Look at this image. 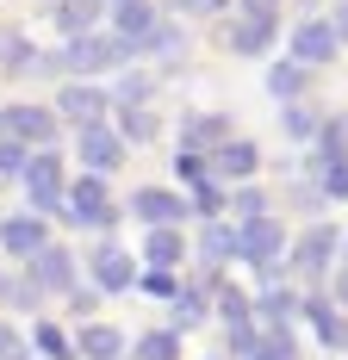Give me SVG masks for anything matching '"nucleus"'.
Listing matches in <instances>:
<instances>
[{
  "mask_svg": "<svg viewBox=\"0 0 348 360\" xmlns=\"http://www.w3.org/2000/svg\"><path fill=\"white\" fill-rule=\"evenodd\" d=\"M218 311H224V323H249L255 317V298L237 286H218Z\"/></svg>",
  "mask_w": 348,
  "mask_h": 360,
  "instance_id": "nucleus-30",
  "label": "nucleus"
},
{
  "mask_svg": "<svg viewBox=\"0 0 348 360\" xmlns=\"http://www.w3.org/2000/svg\"><path fill=\"white\" fill-rule=\"evenodd\" d=\"M100 6H106V0H100ZM112 6H118V0H112Z\"/></svg>",
  "mask_w": 348,
  "mask_h": 360,
  "instance_id": "nucleus-47",
  "label": "nucleus"
},
{
  "mask_svg": "<svg viewBox=\"0 0 348 360\" xmlns=\"http://www.w3.org/2000/svg\"><path fill=\"white\" fill-rule=\"evenodd\" d=\"M237 6H243L249 19H274V13H280V0H237Z\"/></svg>",
  "mask_w": 348,
  "mask_h": 360,
  "instance_id": "nucleus-43",
  "label": "nucleus"
},
{
  "mask_svg": "<svg viewBox=\"0 0 348 360\" xmlns=\"http://www.w3.org/2000/svg\"><path fill=\"white\" fill-rule=\"evenodd\" d=\"M336 50H342V44H336V25H330V19H305V25L292 32V63H299V69L336 63Z\"/></svg>",
  "mask_w": 348,
  "mask_h": 360,
  "instance_id": "nucleus-8",
  "label": "nucleus"
},
{
  "mask_svg": "<svg viewBox=\"0 0 348 360\" xmlns=\"http://www.w3.org/2000/svg\"><path fill=\"white\" fill-rule=\"evenodd\" d=\"M25 155H32V149H19V143H6V137H0V174H19V168H25Z\"/></svg>",
  "mask_w": 348,
  "mask_h": 360,
  "instance_id": "nucleus-40",
  "label": "nucleus"
},
{
  "mask_svg": "<svg viewBox=\"0 0 348 360\" xmlns=\"http://www.w3.org/2000/svg\"><path fill=\"white\" fill-rule=\"evenodd\" d=\"M19 174H25V193H32V212H56V205H63L69 180H63V162H56V149H32Z\"/></svg>",
  "mask_w": 348,
  "mask_h": 360,
  "instance_id": "nucleus-3",
  "label": "nucleus"
},
{
  "mask_svg": "<svg viewBox=\"0 0 348 360\" xmlns=\"http://www.w3.org/2000/svg\"><path fill=\"white\" fill-rule=\"evenodd\" d=\"M280 255H286V224L280 217H249V224H237V261H255L274 280Z\"/></svg>",
  "mask_w": 348,
  "mask_h": 360,
  "instance_id": "nucleus-2",
  "label": "nucleus"
},
{
  "mask_svg": "<svg viewBox=\"0 0 348 360\" xmlns=\"http://www.w3.org/2000/svg\"><path fill=\"white\" fill-rule=\"evenodd\" d=\"M180 255H187V236H180V230H149V243H143V261H149V267L168 274Z\"/></svg>",
  "mask_w": 348,
  "mask_h": 360,
  "instance_id": "nucleus-20",
  "label": "nucleus"
},
{
  "mask_svg": "<svg viewBox=\"0 0 348 360\" xmlns=\"http://www.w3.org/2000/svg\"><path fill=\"white\" fill-rule=\"evenodd\" d=\"M37 292H75V255L56 249V243H44V249L32 255V274H25Z\"/></svg>",
  "mask_w": 348,
  "mask_h": 360,
  "instance_id": "nucleus-10",
  "label": "nucleus"
},
{
  "mask_svg": "<svg viewBox=\"0 0 348 360\" xmlns=\"http://www.w3.org/2000/svg\"><path fill=\"white\" fill-rule=\"evenodd\" d=\"M87 274H94V292H131L137 286V261L118 243H100V249L87 255Z\"/></svg>",
  "mask_w": 348,
  "mask_h": 360,
  "instance_id": "nucleus-7",
  "label": "nucleus"
},
{
  "mask_svg": "<svg viewBox=\"0 0 348 360\" xmlns=\"http://www.w3.org/2000/svg\"><path fill=\"white\" fill-rule=\"evenodd\" d=\"M206 323V298L199 292H174V329H193Z\"/></svg>",
  "mask_w": 348,
  "mask_h": 360,
  "instance_id": "nucleus-32",
  "label": "nucleus"
},
{
  "mask_svg": "<svg viewBox=\"0 0 348 360\" xmlns=\"http://www.w3.org/2000/svg\"><path fill=\"white\" fill-rule=\"evenodd\" d=\"M131 212H137L149 230H174V224L187 217V199L168 193V186H137V193H131Z\"/></svg>",
  "mask_w": 348,
  "mask_h": 360,
  "instance_id": "nucleus-9",
  "label": "nucleus"
},
{
  "mask_svg": "<svg viewBox=\"0 0 348 360\" xmlns=\"http://www.w3.org/2000/svg\"><path fill=\"white\" fill-rule=\"evenodd\" d=\"M56 25L69 37H87L100 25V0H63V6H56Z\"/></svg>",
  "mask_w": 348,
  "mask_h": 360,
  "instance_id": "nucleus-21",
  "label": "nucleus"
},
{
  "mask_svg": "<svg viewBox=\"0 0 348 360\" xmlns=\"http://www.w3.org/2000/svg\"><path fill=\"white\" fill-rule=\"evenodd\" d=\"M280 124H286V137H299V143H305V137H317V131H323V118H317L311 106H299V100H292V106L280 112Z\"/></svg>",
  "mask_w": 348,
  "mask_h": 360,
  "instance_id": "nucleus-29",
  "label": "nucleus"
},
{
  "mask_svg": "<svg viewBox=\"0 0 348 360\" xmlns=\"http://www.w3.org/2000/svg\"><path fill=\"white\" fill-rule=\"evenodd\" d=\"M268 44H274V19H249V13H237L230 50H237V56H268Z\"/></svg>",
  "mask_w": 348,
  "mask_h": 360,
  "instance_id": "nucleus-18",
  "label": "nucleus"
},
{
  "mask_svg": "<svg viewBox=\"0 0 348 360\" xmlns=\"http://www.w3.org/2000/svg\"><path fill=\"white\" fill-rule=\"evenodd\" d=\"M255 342H261L255 317H249V323H230V354H237V360H249V354H255Z\"/></svg>",
  "mask_w": 348,
  "mask_h": 360,
  "instance_id": "nucleus-35",
  "label": "nucleus"
},
{
  "mask_svg": "<svg viewBox=\"0 0 348 360\" xmlns=\"http://www.w3.org/2000/svg\"><path fill=\"white\" fill-rule=\"evenodd\" d=\"M199 255H206V261H230V255H237V224H218V217H211L206 230H199Z\"/></svg>",
  "mask_w": 348,
  "mask_h": 360,
  "instance_id": "nucleus-23",
  "label": "nucleus"
},
{
  "mask_svg": "<svg viewBox=\"0 0 348 360\" xmlns=\"http://www.w3.org/2000/svg\"><path fill=\"white\" fill-rule=\"evenodd\" d=\"M118 137H125V143H149V137H156V112L149 106H125L118 112Z\"/></svg>",
  "mask_w": 348,
  "mask_h": 360,
  "instance_id": "nucleus-24",
  "label": "nucleus"
},
{
  "mask_svg": "<svg viewBox=\"0 0 348 360\" xmlns=\"http://www.w3.org/2000/svg\"><path fill=\"white\" fill-rule=\"evenodd\" d=\"M0 137L19 149H50L56 143V112L50 106H6L0 112Z\"/></svg>",
  "mask_w": 348,
  "mask_h": 360,
  "instance_id": "nucleus-4",
  "label": "nucleus"
},
{
  "mask_svg": "<svg viewBox=\"0 0 348 360\" xmlns=\"http://www.w3.org/2000/svg\"><path fill=\"white\" fill-rule=\"evenodd\" d=\"M317 143H323V162H342L348 155V118H323Z\"/></svg>",
  "mask_w": 348,
  "mask_h": 360,
  "instance_id": "nucleus-31",
  "label": "nucleus"
},
{
  "mask_svg": "<svg viewBox=\"0 0 348 360\" xmlns=\"http://www.w3.org/2000/svg\"><path fill=\"white\" fill-rule=\"evenodd\" d=\"M75 354H81V360H118V354H125V335H118L112 323H81Z\"/></svg>",
  "mask_w": 348,
  "mask_h": 360,
  "instance_id": "nucleus-17",
  "label": "nucleus"
},
{
  "mask_svg": "<svg viewBox=\"0 0 348 360\" xmlns=\"http://www.w3.org/2000/svg\"><path fill=\"white\" fill-rule=\"evenodd\" d=\"M137 286L149 292V298H174V274H162V267H149V274H137Z\"/></svg>",
  "mask_w": 348,
  "mask_h": 360,
  "instance_id": "nucleus-38",
  "label": "nucleus"
},
{
  "mask_svg": "<svg viewBox=\"0 0 348 360\" xmlns=\"http://www.w3.org/2000/svg\"><path fill=\"white\" fill-rule=\"evenodd\" d=\"M94 304H100V292H94V286H75V317H94Z\"/></svg>",
  "mask_w": 348,
  "mask_h": 360,
  "instance_id": "nucleus-42",
  "label": "nucleus"
},
{
  "mask_svg": "<svg viewBox=\"0 0 348 360\" xmlns=\"http://www.w3.org/2000/svg\"><path fill=\"white\" fill-rule=\"evenodd\" d=\"M174 6H180V13H224L230 0H174Z\"/></svg>",
  "mask_w": 348,
  "mask_h": 360,
  "instance_id": "nucleus-44",
  "label": "nucleus"
},
{
  "mask_svg": "<svg viewBox=\"0 0 348 360\" xmlns=\"http://www.w3.org/2000/svg\"><path fill=\"white\" fill-rule=\"evenodd\" d=\"M44 243H50V230H44V217H37V212H19V217H6V224H0V249L19 255V261H32Z\"/></svg>",
  "mask_w": 348,
  "mask_h": 360,
  "instance_id": "nucleus-14",
  "label": "nucleus"
},
{
  "mask_svg": "<svg viewBox=\"0 0 348 360\" xmlns=\"http://www.w3.org/2000/svg\"><path fill=\"white\" fill-rule=\"evenodd\" d=\"M193 212H199V217L224 212V186H218V180H199V186H193Z\"/></svg>",
  "mask_w": 348,
  "mask_h": 360,
  "instance_id": "nucleus-33",
  "label": "nucleus"
},
{
  "mask_svg": "<svg viewBox=\"0 0 348 360\" xmlns=\"http://www.w3.org/2000/svg\"><path fill=\"white\" fill-rule=\"evenodd\" d=\"M174 174L187 180V186H199V180L211 174V162H206V155H193V149H180V155H174Z\"/></svg>",
  "mask_w": 348,
  "mask_h": 360,
  "instance_id": "nucleus-34",
  "label": "nucleus"
},
{
  "mask_svg": "<svg viewBox=\"0 0 348 360\" xmlns=\"http://www.w3.org/2000/svg\"><path fill=\"white\" fill-rule=\"evenodd\" d=\"M330 25H336V44H348V0L336 6V19H330Z\"/></svg>",
  "mask_w": 348,
  "mask_h": 360,
  "instance_id": "nucleus-45",
  "label": "nucleus"
},
{
  "mask_svg": "<svg viewBox=\"0 0 348 360\" xmlns=\"http://www.w3.org/2000/svg\"><path fill=\"white\" fill-rule=\"evenodd\" d=\"M0 360H25V342H19V329L0 323Z\"/></svg>",
  "mask_w": 348,
  "mask_h": 360,
  "instance_id": "nucleus-41",
  "label": "nucleus"
},
{
  "mask_svg": "<svg viewBox=\"0 0 348 360\" xmlns=\"http://www.w3.org/2000/svg\"><path fill=\"white\" fill-rule=\"evenodd\" d=\"M255 311H261V323H268V329H292L299 298H292V292H280V286H268L261 298H255Z\"/></svg>",
  "mask_w": 348,
  "mask_h": 360,
  "instance_id": "nucleus-19",
  "label": "nucleus"
},
{
  "mask_svg": "<svg viewBox=\"0 0 348 360\" xmlns=\"http://www.w3.org/2000/svg\"><path fill=\"white\" fill-rule=\"evenodd\" d=\"M218 143H230V118H224V112H193V118L180 124V149L211 155Z\"/></svg>",
  "mask_w": 348,
  "mask_h": 360,
  "instance_id": "nucleus-16",
  "label": "nucleus"
},
{
  "mask_svg": "<svg viewBox=\"0 0 348 360\" xmlns=\"http://www.w3.org/2000/svg\"><path fill=\"white\" fill-rule=\"evenodd\" d=\"M32 348H37L44 360H75V342H69L56 323H37V329H32Z\"/></svg>",
  "mask_w": 348,
  "mask_h": 360,
  "instance_id": "nucleus-26",
  "label": "nucleus"
},
{
  "mask_svg": "<svg viewBox=\"0 0 348 360\" xmlns=\"http://www.w3.org/2000/svg\"><path fill=\"white\" fill-rule=\"evenodd\" d=\"M156 25H162V13H156L149 0H118V6H112V37H125L131 50H143Z\"/></svg>",
  "mask_w": 348,
  "mask_h": 360,
  "instance_id": "nucleus-13",
  "label": "nucleus"
},
{
  "mask_svg": "<svg viewBox=\"0 0 348 360\" xmlns=\"http://www.w3.org/2000/svg\"><path fill=\"white\" fill-rule=\"evenodd\" d=\"M137 360H180V335H174V329H149V335H137Z\"/></svg>",
  "mask_w": 348,
  "mask_h": 360,
  "instance_id": "nucleus-27",
  "label": "nucleus"
},
{
  "mask_svg": "<svg viewBox=\"0 0 348 360\" xmlns=\"http://www.w3.org/2000/svg\"><path fill=\"white\" fill-rule=\"evenodd\" d=\"M323 193L330 199H348V155L342 162H323Z\"/></svg>",
  "mask_w": 348,
  "mask_h": 360,
  "instance_id": "nucleus-37",
  "label": "nucleus"
},
{
  "mask_svg": "<svg viewBox=\"0 0 348 360\" xmlns=\"http://www.w3.org/2000/svg\"><path fill=\"white\" fill-rule=\"evenodd\" d=\"M249 360H299L292 329H261V342H255V354H249Z\"/></svg>",
  "mask_w": 348,
  "mask_h": 360,
  "instance_id": "nucleus-28",
  "label": "nucleus"
},
{
  "mask_svg": "<svg viewBox=\"0 0 348 360\" xmlns=\"http://www.w3.org/2000/svg\"><path fill=\"white\" fill-rule=\"evenodd\" d=\"M336 298H342V304H348V267H342V274H336Z\"/></svg>",
  "mask_w": 348,
  "mask_h": 360,
  "instance_id": "nucleus-46",
  "label": "nucleus"
},
{
  "mask_svg": "<svg viewBox=\"0 0 348 360\" xmlns=\"http://www.w3.org/2000/svg\"><path fill=\"white\" fill-rule=\"evenodd\" d=\"M336 243H342V236H336L330 224H311V230H305V236L292 243V267H299L305 280H317V274H323V267L336 261Z\"/></svg>",
  "mask_w": 348,
  "mask_h": 360,
  "instance_id": "nucleus-11",
  "label": "nucleus"
},
{
  "mask_svg": "<svg viewBox=\"0 0 348 360\" xmlns=\"http://www.w3.org/2000/svg\"><path fill=\"white\" fill-rule=\"evenodd\" d=\"M137 50L125 44V37H112V32H87V37H69V50H63V69L75 75V81H94V75H112V69H125Z\"/></svg>",
  "mask_w": 348,
  "mask_h": 360,
  "instance_id": "nucleus-1",
  "label": "nucleus"
},
{
  "mask_svg": "<svg viewBox=\"0 0 348 360\" xmlns=\"http://www.w3.org/2000/svg\"><path fill=\"white\" fill-rule=\"evenodd\" d=\"M118 100H125V106H143V100H149V75H125Z\"/></svg>",
  "mask_w": 348,
  "mask_h": 360,
  "instance_id": "nucleus-39",
  "label": "nucleus"
},
{
  "mask_svg": "<svg viewBox=\"0 0 348 360\" xmlns=\"http://www.w3.org/2000/svg\"><path fill=\"white\" fill-rule=\"evenodd\" d=\"M224 205H230V212H237V224H249V217H268V193H261V186H237V193H224Z\"/></svg>",
  "mask_w": 348,
  "mask_h": 360,
  "instance_id": "nucleus-25",
  "label": "nucleus"
},
{
  "mask_svg": "<svg viewBox=\"0 0 348 360\" xmlns=\"http://www.w3.org/2000/svg\"><path fill=\"white\" fill-rule=\"evenodd\" d=\"M206 162L218 168V180H255V168H261V149L249 143V137H230V143L211 149Z\"/></svg>",
  "mask_w": 348,
  "mask_h": 360,
  "instance_id": "nucleus-15",
  "label": "nucleus"
},
{
  "mask_svg": "<svg viewBox=\"0 0 348 360\" xmlns=\"http://www.w3.org/2000/svg\"><path fill=\"white\" fill-rule=\"evenodd\" d=\"M0 298H6L13 311H32V304H37V298H44V292H37L32 280H13V286H0Z\"/></svg>",
  "mask_w": 348,
  "mask_h": 360,
  "instance_id": "nucleus-36",
  "label": "nucleus"
},
{
  "mask_svg": "<svg viewBox=\"0 0 348 360\" xmlns=\"http://www.w3.org/2000/svg\"><path fill=\"white\" fill-rule=\"evenodd\" d=\"M81 162H87V174H112L118 162H125V137L112 131V124H87L81 131Z\"/></svg>",
  "mask_w": 348,
  "mask_h": 360,
  "instance_id": "nucleus-12",
  "label": "nucleus"
},
{
  "mask_svg": "<svg viewBox=\"0 0 348 360\" xmlns=\"http://www.w3.org/2000/svg\"><path fill=\"white\" fill-rule=\"evenodd\" d=\"M268 94H274L280 106H292V100L305 94V69H299L292 56H286V63H274V69H268Z\"/></svg>",
  "mask_w": 348,
  "mask_h": 360,
  "instance_id": "nucleus-22",
  "label": "nucleus"
},
{
  "mask_svg": "<svg viewBox=\"0 0 348 360\" xmlns=\"http://www.w3.org/2000/svg\"><path fill=\"white\" fill-rule=\"evenodd\" d=\"M56 118H75V124H81V131H87V124H106V112H112V94H106V87H94V81H69V87H63V94H56Z\"/></svg>",
  "mask_w": 348,
  "mask_h": 360,
  "instance_id": "nucleus-6",
  "label": "nucleus"
},
{
  "mask_svg": "<svg viewBox=\"0 0 348 360\" xmlns=\"http://www.w3.org/2000/svg\"><path fill=\"white\" fill-rule=\"evenodd\" d=\"M69 224H94V230H112V224H118V205H112V199H106V180L100 174H81L69 186Z\"/></svg>",
  "mask_w": 348,
  "mask_h": 360,
  "instance_id": "nucleus-5",
  "label": "nucleus"
}]
</instances>
